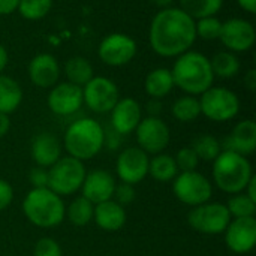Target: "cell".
Listing matches in <instances>:
<instances>
[{"label":"cell","instance_id":"obj_29","mask_svg":"<svg viewBox=\"0 0 256 256\" xmlns=\"http://www.w3.org/2000/svg\"><path fill=\"white\" fill-rule=\"evenodd\" d=\"M180 4L189 16L194 20L206 18V16H214L222 4L224 0H180Z\"/></svg>","mask_w":256,"mask_h":256},{"label":"cell","instance_id":"obj_20","mask_svg":"<svg viewBox=\"0 0 256 256\" xmlns=\"http://www.w3.org/2000/svg\"><path fill=\"white\" fill-rule=\"evenodd\" d=\"M30 153L36 166L50 168L62 158V144L56 135L50 132H40L33 138Z\"/></svg>","mask_w":256,"mask_h":256},{"label":"cell","instance_id":"obj_44","mask_svg":"<svg viewBox=\"0 0 256 256\" xmlns=\"http://www.w3.org/2000/svg\"><path fill=\"white\" fill-rule=\"evenodd\" d=\"M244 194L249 196V198H252L254 201H256V177L254 176L252 178H250V182L248 183V186H246V189H244Z\"/></svg>","mask_w":256,"mask_h":256},{"label":"cell","instance_id":"obj_23","mask_svg":"<svg viewBox=\"0 0 256 256\" xmlns=\"http://www.w3.org/2000/svg\"><path fill=\"white\" fill-rule=\"evenodd\" d=\"M174 87L176 86H174V80H172L171 70L166 69V68L153 69L146 76L144 88H146V93L152 99H162V98L168 96Z\"/></svg>","mask_w":256,"mask_h":256},{"label":"cell","instance_id":"obj_45","mask_svg":"<svg viewBox=\"0 0 256 256\" xmlns=\"http://www.w3.org/2000/svg\"><path fill=\"white\" fill-rule=\"evenodd\" d=\"M8 60H9V57H8V51L4 50V46L0 44V74L4 70V68H6V64H8Z\"/></svg>","mask_w":256,"mask_h":256},{"label":"cell","instance_id":"obj_13","mask_svg":"<svg viewBox=\"0 0 256 256\" xmlns=\"http://www.w3.org/2000/svg\"><path fill=\"white\" fill-rule=\"evenodd\" d=\"M98 54L108 66H123L136 56V42L124 33H111L102 39Z\"/></svg>","mask_w":256,"mask_h":256},{"label":"cell","instance_id":"obj_11","mask_svg":"<svg viewBox=\"0 0 256 256\" xmlns=\"http://www.w3.org/2000/svg\"><path fill=\"white\" fill-rule=\"evenodd\" d=\"M138 147L147 154H159L162 153L171 140V132L168 124L154 116H148L141 118L140 124L135 129Z\"/></svg>","mask_w":256,"mask_h":256},{"label":"cell","instance_id":"obj_6","mask_svg":"<svg viewBox=\"0 0 256 256\" xmlns=\"http://www.w3.org/2000/svg\"><path fill=\"white\" fill-rule=\"evenodd\" d=\"M84 162L72 158L62 156L52 166L48 168V189L58 196H70L81 190L86 178Z\"/></svg>","mask_w":256,"mask_h":256},{"label":"cell","instance_id":"obj_46","mask_svg":"<svg viewBox=\"0 0 256 256\" xmlns=\"http://www.w3.org/2000/svg\"><path fill=\"white\" fill-rule=\"evenodd\" d=\"M153 4H156L158 8H170V4L174 2V0H150Z\"/></svg>","mask_w":256,"mask_h":256},{"label":"cell","instance_id":"obj_16","mask_svg":"<svg viewBox=\"0 0 256 256\" xmlns=\"http://www.w3.org/2000/svg\"><path fill=\"white\" fill-rule=\"evenodd\" d=\"M48 108L57 116H70L76 112L82 102V87L72 82H60L52 86L46 98Z\"/></svg>","mask_w":256,"mask_h":256},{"label":"cell","instance_id":"obj_32","mask_svg":"<svg viewBox=\"0 0 256 256\" xmlns=\"http://www.w3.org/2000/svg\"><path fill=\"white\" fill-rule=\"evenodd\" d=\"M231 219H243V218H255L256 201L249 198L244 192L231 195L228 202L225 204Z\"/></svg>","mask_w":256,"mask_h":256},{"label":"cell","instance_id":"obj_24","mask_svg":"<svg viewBox=\"0 0 256 256\" xmlns=\"http://www.w3.org/2000/svg\"><path fill=\"white\" fill-rule=\"evenodd\" d=\"M22 100V90L20 84L8 76L0 74V112L10 114L14 112Z\"/></svg>","mask_w":256,"mask_h":256},{"label":"cell","instance_id":"obj_38","mask_svg":"<svg viewBox=\"0 0 256 256\" xmlns=\"http://www.w3.org/2000/svg\"><path fill=\"white\" fill-rule=\"evenodd\" d=\"M28 182L33 189H44L48 188V170L42 166H34L28 172Z\"/></svg>","mask_w":256,"mask_h":256},{"label":"cell","instance_id":"obj_2","mask_svg":"<svg viewBox=\"0 0 256 256\" xmlns=\"http://www.w3.org/2000/svg\"><path fill=\"white\" fill-rule=\"evenodd\" d=\"M171 75L174 86L190 96L202 94L213 86L214 81L210 58L198 51H186L178 56Z\"/></svg>","mask_w":256,"mask_h":256},{"label":"cell","instance_id":"obj_27","mask_svg":"<svg viewBox=\"0 0 256 256\" xmlns=\"http://www.w3.org/2000/svg\"><path fill=\"white\" fill-rule=\"evenodd\" d=\"M64 74L68 76V81L75 84V86H78V87H84L94 76L92 64L88 63V60H86L81 56L70 57L66 62Z\"/></svg>","mask_w":256,"mask_h":256},{"label":"cell","instance_id":"obj_30","mask_svg":"<svg viewBox=\"0 0 256 256\" xmlns=\"http://www.w3.org/2000/svg\"><path fill=\"white\" fill-rule=\"evenodd\" d=\"M172 116L183 123H189L196 120L201 116V106H200V99H196L195 96H182L178 98L171 108Z\"/></svg>","mask_w":256,"mask_h":256},{"label":"cell","instance_id":"obj_3","mask_svg":"<svg viewBox=\"0 0 256 256\" xmlns=\"http://www.w3.org/2000/svg\"><path fill=\"white\" fill-rule=\"evenodd\" d=\"M22 213L26 219L42 230L58 226L64 220L66 207L63 198L51 189H32L22 200Z\"/></svg>","mask_w":256,"mask_h":256},{"label":"cell","instance_id":"obj_7","mask_svg":"<svg viewBox=\"0 0 256 256\" xmlns=\"http://www.w3.org/2000/svg\"><path fill=\"white\" fill-rule=\"evenodd\" d=\"M201 114L212 122H230L240 111L238 96L226 87H210L200 99Z\"/></svg>","mask_w":256,"mask_h":256},{"label":"cell","instance_id":"obj_28","mask_svg":"<svg viewBox=\"0 0 256 256\" xmlns=\"http://www.w3.org/2000/svg\"><path fill=\"white\" fill-rule=\"evenodd\" d=\"M210 64L214 76L232 78L240 72V60L234 52L230 51H220L214 54L210 60Z\"/></svg>","mask_w":256,"mask_h":256},{"label":"cell","instance_id":"obj_9","mask_svg":"<svg viewBox=\"0 0 256 256\" xmlns=\"http://www.w3.org/2000/svg\"><path fill=\"white\" fill-rule=\"evenodd\" d=\"M172 194L180 202L189 207H196L212 200L213 184L204 174L198 172L196 170L178 172L172 180Z\"/></svg>","mask_w":256,"mask_h":256},{"label":"cell","instance_id":"obj_19","mask_svg":"<svg viewBox=\"0 0 256 256\" xmlns=\"http://www.w3.org/2000/svg\"><path fill=\"white\" fill-rule=\"evenodd\" d=\"M60 76V66L54 56L42 52L34 56L28 63V78L40 88H50L57 84Z\"/></svg>","mask_w":256,"mask_h":256},{"label":"cell","instance_id":"obj_35","mask_svg":"<svg viewBox=\"0 0 256 256\" xmlns=\"http://www.w3.org/2000/svg\"><path fill=\"white\" fill-rule=\"evenodd\" d=\"M176 164L178 168V172H188V171H195L200 165V159L196 153L192 150V147H184L180 148L176 154Z\"/></svg>","mask_w":256,"mask_h":256},{"label":"cell","instance_id":"obj_41","mask_svg":"<svg viewBox=\"0 0 256 256\" xmlns=\"http://www.w3.org/2000/svg\"><path fill=\"white\" fill-rule=\"evenodd\" d=\"M9 129H10V118H9V116L0 112V138L6 136Z\"/></svg>","mask_w":256,"mask_h":256},{"label":"cell","instance_id":"obj_40","mask_svg":"<svg viewBox=\"0 0 256 256\" xmlns=\"http://www.w3.org/2000/svg\"><path fill=\"white\" fill-rule=\"evenodd\" d=\"M20 0H0V15H9L16 10Z\"/></svg>","mask_w":256,"mask_h":256},{"label":"cell","instance_id":"obj_39","mask_svg":"<svg viewBox=\"0 0 256 256\" xmlns=\"http://www.w3.org/2000/svg\"><path fill=\"white\" fill-rule=\"evenodd\" d=\"M14 201V188L9 182L0 178V212L6 210Z\"/></svg>","mask_w":256,"mask_h":256},{"label":"cell","instance_id":"obj_42","mask_svg":"<svg viewBox=\"0 0 256 256\" xmlns=\"http://www.w3.org/2000/svg\"><path fill=\"white\" fill-rule=\"evenodd\" d=\"M244 84H246V87H248L250 92H255V88H256V70L255 69H250V70L246 74V76H244Z\"/></svg>","mask_w":256,"mask_h":256},{"label":"cell","instance_id":"obj_34","mask_svg":"<svg viewBox=\"0 0 256 256\" xmlns=\"http://www.w3.org/2000/svg\"><path fill=\"white\" fill-rule=\"evenodd\" d=\"M196 36H200L204 40H214L219 39L220 30H222V21L216 16H206L200 18L195 22Z\"/></svg>","mask_w":256,"mask_h":256},{"label":"cell","instance_id":"obj_43","mask_svg":"<svg viewBox=\"0 0 256 256\" xmlns=\"http://www.w3.org/2000/svg\"><path fill=\"white\" fill-rule=\"evenodd\" d=\"M240 8L244 9L249 14H255L256 12V0H237Z\"/></svg>","mask_w":256,"mask_h":256},{"label":"cell","instance_id":"obj_18","mask_svg":"<svg viewBox=\"0 0 256 256\" xmlns=\"http://www.w3.org/2000/svg\"><path fill=\"white\" fill-rule=\"evenodd\" d=\"M142 118L140 104L134 98L118 99L111 110V124L118 135H129L135 132Z\"/></svg>","mask_w":256,"mask_h":256},{"label":"cell","instance_id":"obj_1","mask_svg":"<svg viewBox=\"0 0 256 256\" xmlns=\"http://www.w3.org/2000/svg\"><path fill=\"white\" fill-rule=\"evenodd\" d=\"M148 39L156 54L178 57L189 51L196 39L195 20L180 8H164L150 24Z\"/></svg>","mask_w":256,"mask_h":256},{"label":"cell","instance_id":"obj_17","mask_svg":"<svg viewBox=\"0 0 256 256\" xmlns=\"http://www.w3.org/2000/svg\"><path fill=\"white\" fill-rule=\"evenodd\" d=\"M116 184V178L110 171L93 170L86 174L84 183L81 186V195L96 206L104 201L112 200Z\"/></svg>","mask_w":256,"mask_h":256},{"label":"cell","instance_id":"obj_25","mask_svg":"<svg viewBox=\"0 0 256 256\" xmlns=\"http://www.w3.org/2000/svg\"><path fill=\"white\" fill-rule=\"evenodd\" d=\"M148 174L160 183L172 182L178 174L176 159L165 153L154 154L148 162Z\"/></svg>","mask_w":256,"mask_h":256},{"label":"cell","instance_id":"obj_15","mask_svg":"<svg viewBox=\"0 0 256 256\" xmlns=\"http://www.w3.org/2000/svg\"><path fill=\"white\" fill-rule=\"evenodd\" d=\"M224 236L225 244L231 252L238 255L249 254L256 244V219H231Z\"/></svg>","mask_w":256,"mask_h":256},{"label":"cell","instance_id":"obj_8","mask_svg":"<svg viewBox=\"0 0 256 256\" xmlns=\"http://www.w3.org/2000/svg\"><path fill=\"white\" fill-rule=\"evenodd\" d=\"M231 222V214L225 204L222 202H204L201 206L192 207L188 214L189 226L206 236L224 234L228 224Z\"/></svg>","mask_w":256,"mask_h":256},{"label":"cell","instance_id":"obj_31","mask_svg":"<svg viewBox=\"0 0 256 256\" xmlns=\"http://www.w3.org/2000/svg\"><path fill=\"white\" fill-rule=\"evenodd\" d=\"M190 147L196 153L198 159L204 162H213L222 152L220 141L210 134H204L195 138Z\"/></svg>","mask_w":256,"mask_h":256},{"label":"cell","instance_id":"obj_33","mask_svg":"<svg viewBox=\"0 0 256 256\" xmlns=\"http://www.w3.org/2000/svg\"><path fill=\"white\" fill-rule=\"evenodd\" d=\"M52 6V0H20L18 12L22 18L34 21L44 18Z\"/></svg>","mask_w":256,"mask_h":256},{"label":"cell","instance_id":"obj_22","mask_svg":"<svg viewBox=\"0 0 256 256\" xmlns=\"http://www.w3.org/2000/svg\"><path fill=\"white\" fill-rule=\"evenodd\" d=\"M240 153L243 156H249L256 150V123L254 120H242L238 122L231 135L226 138L225 148Z\"/></svg>","mask_w":256,"mask_h":256},{"label":"cell","instance_id":"obj_5","mask_svg":"<svg viewBox=\"0 0 256 256\" xmlns=\"http://www.w3.org/2000/svg\"><path fill=\"white\" fill-rule=\"evenodd\" d=\"M105 130L94 118H80L64 132V148L68 156L81 162L93 159L102 148Z\"/></svg>","mask_w":256,"mask_h":256},{"label":"cell","instance_id":"obj_26","mask_svg":"<svg viewBox=\"0 0 256 256\" xmlns=\"http://www.w3.org/2000/svg\"><path fill=\"white\" fill-rule=\"evenodd\" d=\"M93 212H94V204L81 195V196L74 198L70 204L66 207L64 218H68V220L74 226L82 228L93 220Z\"/></svg>","mask_w":256,"mask_h":256},{"label":"cell","instance_id":"obj_37","mask_svg":"<svg viewBox=\"0 0 256 256\" xmlns=\"http://www.w3.org/2000/svg\"><path fill=\"white\" fill-rule=\"evenodd\" d=\"M136 198V192H135V186L132 184H128V183H122L120 184H116V189H114V195H112V200L116 202H118L120 206H129L130 202H134V200Z\"/></svg>","mask_w":256,"mask_h":256},{"label":"cell","instance_id":"obj_4","mask_svg":"<svg viewBox=\"0 0 256 256\" xmlns=\"http://www.w3.org/2000/svg\"><path fill=\"white\" fill-rule=\"evenodd\" d=\"M213 182L225 194L236 195L244 192L248 183L255 176L246 156L232 150H222L213 160Z\"/></svg>","mask_w":256,"mask_h":256},{"label":"cell","instance_id":"obj_21","mask_svg":"<svg viewBox=\"0 0 256 256\" xmlns=\"http://www.w3.org/2000/svg\"><path fill=\"white\" fill-rule=\"evenodd\" d=\"M126 210L123 206L116 202L114 200L104 201L94 206L93 222L106 232L120 231L126 224Z\"/></svg>","mask_w":256,"mask_h":256},{"label":"cell","instance_id":"obj_14","mask_svg":"<svg viewBox=\"0 0 256 256\" xmlns=\"http://www.w3.org/2000/svg\"><path fill=\"white\" fill-rule=\"evenodd\" d=\"M219 39L232 52L249 51L256 40V32L254 24L243 18H230L222 22V30Z\"/></svg>","mask_w":256,"mask_h":256},{"label":"cell","instance_id":"obj_36","mask_svg":"<svg viewBox=\"0 0 256 256\" xmlns=\"http://www.w3.org/2000/svg\"><path fill=\"white\" fill-rule=\"evenodd\" d=\"M33 256H63L62 246L51 237H44L36 242Z\"/></svg>","mask_w":256,"mask_h":256},{"label":"cell","instance_id":"obj_10","mask_svg":"<svg viewBox=\"0 0 256 256\" xmlns=\"http://www.w3.org/2000/svg\"><path fill=\"white\" fill-rule=\"evenodd\" d=\"M118 99V88L116 82L106 76H93L82 87V102L93 112H111Z\"/></svg>","mask_w":256,"mask_h":256},{"label":"cell","instance_id":"obj_12","mask_svg":"<svg viewBox=\"0 0 256 256\" xmlns=\"http://www.w3.org/2000/svg\"><path fill=\"white\" fill-rule=\"evenodd\" d=\"M148 154L140 147H128L117 158L116 172L122 183L135 186L148 176Z\"/></svg>","mask_w":256,"mask_h":256}]
</instances>
